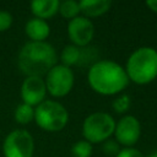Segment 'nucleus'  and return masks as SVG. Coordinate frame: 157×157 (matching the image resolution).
Instances as JSON below:
<instances>
[{"label":"nucleus","instance_id":"obj_14","mask_svg":"<svg viewBox=\"0 0 157 157\" xmlns=\"http://www.w3.org/2000/svg\"><path fill=\"white\" fill-rule=\"evenodd\" d=\"M81 55H82L81 48H78L76 45H72V44H69L63 49V52L60 54L61 65L71 67L72 65H75V64H77L80 61Z\"/></svg>","mask_w":157,"mask_h":157},{"label":"nucleus","instance_id":"obj_6","mask_svg":"<svg viewBox=\"0 0 157 157\" xmlns=\"http://www.w3.org/2000/svg\"><path fill=\"white\" fill-rule=\"evenodd\" d=\"M74 81L75 78L72 70L61 64H56L54 67H52L44 78L47 92L55 98L69 94L74 87Z\"/></svg>","mask_w":157,"mask_h":157},{"label":"nucleus","instance_id":"obj_3","mask_svg":"<svg viewBox=\"0 0 157 157\" xmlns=\"http://www.w3.org/2000/svg\"><path fill=\"white\" fill-rule=\"evenodd\" d=\"M125 72L129 81L147 85L157 77V50L152 47H140L128 58Z\"/></svg>","mask_w":157,"mask_h":157},{"label":"nucleus","instance_id":"obj_1","mask_svg":"<svg viewBox=\"0 0 157 157\" xmlns=\"http://www.w3.org/2000/svg\"><path fill=\"white\" fill-rule=\"evenodd\" d=\"M90 87L98 94L114 96L121 93L129 85L125 69L113 60H98L87 72Z\"/></svg>","mask_w":157,"mask_h":157},{"label":"nucleus","instance_id":"obj_8","mask_svg":"<svg viewBox=\"0 0 157 157\" xmlns=\"http://www.w3.org/2000/svg\"><path fill=\"white\" fill-rule=\"evenodd\" d=\"M115 141L125 147H132L141 136V124L134 115H124L115 123Z\"/></svg>","mask_w":157,"mask_h":157},{"label":"nucleus","instance_id":"obj_12","mask_svg":"<svg viewBox=\"0 0 157 157\" xmlns=\"http://www.w3.org/2000/svg\"><path fill=\"white\" fill-rule=\"evenodd\" d=\"M110 0H81L78 1L80 12L83 13V17L93 18L99 17L109 11L112 7Z\"/></svg>","mask_w":157,"mask_h":157},{"label":"nucleus","instance_id":"obj_13","mask_svg":"<svg viewBox=\"0 0 157 157\" xmlns=\"http://www.w3.org/2000/svg\"><path fill=\"white\" fill-rule=\"evenodd\" d=\"M59 5V0H33L29 4V9L34 17L45 21L58 13Z\"/></svg>","mask_w":157,"mask_h":157},{"label":"nucleus","instance_id":"obj_22","mask_svg":"<svg viewBox=\"0 0 157 157\" xmlns=\"http://www.w3.org/2000/svg\"><path fill=\"white\" fill-rule=\"evenodd\" d=\"M146 6L152 11L157 13V0H147L146 1Z\"/></svg>","mask_w":157,"mask_h":157},{"label":"nucleus","instance_id":"obj_23","mask_svg":"<svg viewBox=\"0 0 157 157\" xmlns=\"http://www.w3.org/2000/svg\"><path fill=\"white\" fill-rule=\"evenodd\" d=\"M147 157H157V151H155V152H152V153H150Z\"/></svg>","mask_w":157,"mask_h":157},{"label":"nucleus","instance_id":"obj_10","mask_svg":"<svg viewBox=\"0 0 157 157\" xmlns=\"http://www.w3.org/2000/svg\"><path fill=\"white\" fill-rule=\"evenodd\" d=\"M22 103H26L31 107H37L43 101H45L47 87L45 82L42 77L36 76H27L21 85L20 90Z\"/></svg>","mask_w":157,"mask_h":157},{"label":"nucleus","instance_id":"obj_17","mask_svg":"<svg viewBox=\"0 0 157 157\" xmlns=\"http://www.w3.org/2000/svg\"><path fill=\"white\" fill-rule=\"evenodd\" d=\"M93 152V146L88 141L78 140L71 146V156L72 157H91Z\"/></svg>","mask_w":157,"mask_h":157},{"label":"nucleus","instance_id":"obj_9","mask_svg":"<svg viewBox=\"0 0 157 157\" xmlns=\"http://www.w3.org/2000/svg\"><path fill=\"white\" fill-rule=\"evenodd\" d=\"M67 36L72 45L83 48L88 45L94 37V25L90 18L77 16L69 21Z\"/></svg>","mask_w":157,"mask_h":157},{"label":"nucleus","instance_id":"obj_21","mask_svg":"<svg viewBox=\"0 0 157 157\" xmlns=\"http://www.w3.org/2000/svg\"><path fill=\"white\" fill-rule=\"evenodd\" d=\"M115 157H145L141 151L134 147H124L119 151V153Z\"/></svg>","mask_w":157,"mask_h":157},{"label":"nucleus","instance_id":"obj_7","mask_svg":"<svg viewBox=\"0 0 157 157\" xmlns=\"http://www.w3.org/2000/svg\"><path fill=\"white\" fill-rule=\"evenodd\" d=\"M4 157H33L34 140L25 129H16L7 134L2 142Z\"/></svg>","mask_w":157,"mask_h":157},{"label":"nucleus","instance_id":"obj_5","mask_svg":"<svg viewBox=\"0 0 157 157\" xmlns=\"http://www.w3.org/2000/svg\"><path fill=\"white\" fill-rule=\"evenodd\" d=\"M115 130V120L104 112H94L83 120L82 135L90 144H102L108 140Z\"/></svg>","mask_w":157,"mask_h":157},{"label":"nucleus","instance_id":"obj_15","mask_svg":"<svg viewBox=\"0 0 157 157\" xmlns=\"http://www.w3.org/2000/svg\"><path fill=\"white\" fill-rule=\"evenodd\" d=\"M13 118L18 124L26 125L34 120V108L26 103H20L15 109Z\"/></svg>","mask_w":157,"mask_h":157},{"label":"nucleus","instance_id":"obj_2","mask_svg":"<svg viewBox=\"0 0 157 157\" xmlns=\"http://www.w3.org/2000/svg\"><path fill=\"white\" fill-rule=\"evenodd\" d=\"M55 48L47 42H27L18 53L17 64L23 75L43 77L56 65Z\"/></svg>","mask_w":157,"mask_h":157},{"label":"nucleus","instance_id":"obj_18","mask_svg":"<svg viewBox=\"0 0 157 157\" xmlns=\"http://www.w3.org/2000/svg\"><path fill=\"white\" fill-rule=\"evenodd\" d=\"M131 105V99H130V96L129 94H119L117 98H114L113 103H112V107L113 109L118 113V114H124L129 110Z\"/></svg>","mask_w":157,"mask_h":157},{"label":"nucleus","instance_id":"obj_11","mask_svg":"<svg viewBox=\"0 0 157 157\" xmlns=\"http://www.w3.org/2000/svg\"><path fill=\"white\" fill-rule=\"evenodd\" d=\"M25 33L31 42H45L50 34V27L47 21L33 17L29 18L25 26Z\"/></svg>","mask_w":157,"mask_h":157},{"label":"nucleus","instance_id":"obj_19","mask_svg":"<svg viewBox=\"0 0 157 157\" xmlns=\"http://www.w3.org/2000/svg\"><path fill=\"white\" fill-rule=\"evenodd\" d=\"M102 144H103V145H102V151H103L107 156H109V157H115V156L119 153V151L121 150V148H120V145H119L117 141L110 140V139L105 140V141L102 142Z\"/></svg>","mask_w":157,"mask_h":157},{"label":"nucleus","instance_id":"obj_16","mask_svg":"<svg viewBox=\"0 0 157 157\" xmlns=\"http://www.w3.org/2000/svg\"><path fill=\"white\" fill-rule=\"evenodd\" d=\"M64 18L66 20H72L78 16L80 13V5L78 1L75 0H65L61 1L59 5V11H58Z\"/></svg>","mask_w":157,"mask_h":157},{"label":"nucleus","instance_id":"obj_20","mask_svg":"<svg viewBox=\"0 0 157 157\" xmlns=\"http://www.w3.org/2000/svg\"><path fill=\"white\" fill-rule=\"evenodd\" d=\"M12 22H13L12 15L6 10H0V32H5L10 29Z\"/></svg>","mask_w":157,"mask_h":157},{"label":"nucleus","instance_id":"obj_4","mask_svg":"<svg viewBox=\"0 0 157 157\" xmlns=\"http://www.w3.org/2000/svg\"><path fill=\"white\" fill-rule=\"evenodd\" d=\"M34 121L42 130L56 132L66 126L69 113L61 103L45 99L34 108Z\"/></svg>","mask_w":157,"mask_h":157}]
</instances>
